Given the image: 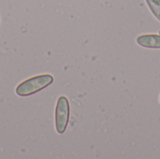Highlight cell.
I'll return each instance as SVG.
<instances>
[{
	"label": "cell",
	"mask_w": 160,
	"mask_h": 159,
	"mask_svg": "<svg viewBox=\"0 0 160 159\" xmlns=\"http://www.w3.org/2000/svg\"><path fill=\"white\" fill-rule=\"evenodd\" d=\"M69 102L66 97L61 96L55 107V129L58 134H63L66 131L69 121Z\"/></svg>",
	"instance_id": "2"
},
{
	"label": "cell",
	"mask_w": 160,
	"mask_h": 159,
	"mask_svg": "<svg viewBox=\"0 0 160 159\" xmlns=\"http://www.w3.org/2000/svg\"><path fill=\"white\" fill-rule=\"evenodd\" d=\"M154 16L160 21V0H145Z\"/></svg>",
	"instance_id": "4"
},
{
	"label": "cell",
	"mask_w": 160,
	"mask_h": 159,
	"mask_svg": "<svg viewBox=\"0 0 160 159\" xmlns=\"http://www.w3.org/2000/svg\"><path fill=\"white\" fill-rule=\"evenodd\" d=\"M52 82L53 77L50 74L34 76L21 82L16 88V94L20 97H28L43 90Z\"/></svg>",
	"instance_id": "1"
},
{
	"label": "cell",
	"mask_w": 160,
	"mask_h": 159,
	"mask_svg": "<svg viewBox=\"0 0 160 159\" xmlns=\"http://www.w3.org/2000/svg\"><path fill=\"white\" fill-rule=\"evenodd\" d=\"M137 43L144 48L160 49V35H156V34L141 35L137 37Z\"/></svg>",
	"instance_id": "3"
}]
</instances>
